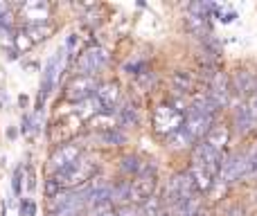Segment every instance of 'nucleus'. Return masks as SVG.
Returning a JSON list of instances; mask_svg holds the SVG:
<instances>
[{"mask_svg": "<svg viewBox=\"0 0 257 216\" xmlns=\"http://www.w3.org/2000/svg\"><path fill=\"white\" fill-rule=\"evenodd\" d=\"M95 173H97V160L81 153L72 164H68L66 169H61L59 173H54L50 178L54 180V185L59 189H79V187L88 185L93 180Z\"/></svg>", "mask_w": 257, "mask_h": 216, "instance_id": "1", "label": "nucleus"}, {"mask_svg": "<svg viewBox=\"0 0 257 216\" xmlns=\"http://www.w3.org/2000/svg\"><path fill=\"white\" fill-rule=\"evenodd\" d=\"M66 50L59 48L57 52L52 54V57L48 59V63H45V70H43V77H41V90H39V99H36V115L43 110V104H45V97H48L50 93L54 90V86H57L59 77H61L63 72V66H66Z\"/></svg>", "mask_w": 257, "mask_h": 216, "instance_id": "2", "label": "nucleus"}, {"mask_svg": "<svg viewBox=\"0 0 257 216\" xmlns=\"http://www.w3.org/2000/svg\"><path fill=\"white\" fill-rule=\"evenodd\" d=\"M223 160H226V155H223L221 151L212 149V146H210L205 140L196 142L194 149H192V164H194V167L205 169V171H208L214 180H217L219 171H221Z\"/></svg>", "mask_w": 257, "mask_h": 216, "instance_id": "3", "label": "nucleus"}, {"mask_svg": "<svg viewBox=\"0 0 257 216\" xmlns=\"http://www.w3.org/2000/svg\"><path fill=\"white\" fill-rule=\"evenodd\" d=\"M158 185V173L151 162H145L142 171L131 180V203H145L154 196V189Z\"/></svg>", "mask_w": 257, "mask_h": 216, "instance_id": "4", "label": "nucleus"}, {"mask_svg": "<svg viewBox=\"0 0 257 216\" xmlns=\"http://www.w3.org/2000/svg\"><path fill=\"white\" fill-rule=\"evenodd\" d=\"M151 122H154V131L158 133V135L169 137V135H174V133L183 126L185 115H181L176 108L169 106V104H160V106H156Z\"/></svg>", "mask_w": 257, "mask_h": 216, "instance_id": "5", "label": "nucleus"}, {"mask_svg": "<svg viewBox=\"0 0 257 216\" xmlns=\"http://www.w3.org/2000/svg\"><path fill=\"white\" fill-rule=\"evenodd\" d=\"M214 117L217 115H210V113H203V110H196V108H187L185 113V122H183V128L190 133V137L194 142H201L208 131L214 126Z\"/></svg>", "mask_w": 257, "mask_h": 216, "instance_id": "6", "label": "nucleus"}, {"mask_svg": "<svg viewBox=\"0 0 257 216\" xmlns=\"http://www.w3.org/2000/svg\"><path fill=\"white\" fill-rule=\"evenodd\" d=\"M108 63V54L104 48H88L86 52L79 54V59L75 61V70L77 75H88L95 77L104 66Z\"/></svg>", "mask_w": 257, "mask_h": 216, "instance_id": "7", "label": "nucleus"}, {"mask_svg": "<svg viewBox=\"0 0 257 216\" xmlns=\"http://www.w3.org/2000/svg\"><path fill=\"white\" fill-rule=\"evenodd\" d=\"M97 79L95 77H88V75H75L70 79V84L66 86V99L70 102H84V99L93 97L95 90H97Z\"/></svg>", "mask_w": 257, "mask_h": 216, "instance_id": "8", "label": "nucleus"}, {"mask_svg": "<svg viewBox=\"0 0 257 216\" xmlns=\"http://www.w3.org/2000/svg\"><path fill=\"white\" fill-rule=\"evenodd\" d=\"M79 155H81V146L77 144L75 140L68 142V144H61L52 155H50V162H48L50 176H54V173H59L61 169H66L68 164H72Z\"/></svg>", "mask_w": 257, "mask_h": 216, "instance_id": "9", "label": "nucleus"}, {"mask_svg": "<svg viewBox=\"0 0 257 216\" xmlns=\"http://www.w3.org/2000/svg\"><path fill=\"white\" fill-rule=\"evenodd\" d=\"M18 18H21L25 25H43V23H50V5L41 3V0L23 3L21 12H18Z\"/></svg>", "mask_w": 257, "mask_h": 216, "instance_id": "10", "label": "nucleus"}, {"mask_svg": "<svg viewBox=\"0 0 257 216\" xmlns=\"http://www.w3.org/2000/svg\"><path fill=\"white\" fill-rule=\"evenodd\" d=\"M244 169H246V153H232L230 158L223 160L221 171H219V182L223 185H232L235 180L244 178Z\"/></svg>", "mask_w": 257, "mask_h": 216, "instance_id": "11", "label": "nucleus"}, {"mask_svg": "<svg viewBox=\"0 0 257 216\" xmlns=\"http://www.w3.org/2000/svg\"><path fill=\"white\" fill-rule=\"evenodd\" d=\"M205 95L212 99L217 108H223L228 104V97H230V77L219 70L217 75L208 81V93Z\"/></svg>", "mask_w": 257, "mask_h": 216, "instance_id": "12", "label": "nucleus"}, {"mask_svg": "<svg viewBox=\"0 0 257 216\" xmlns=\"http://www.w3.org/2000/svg\"><path fill=\"white\" fill-rule=\"evenodd\" d=\"M95 97H97V102L102 104L104 113H113L117 99H120V84H117V81H104V84L97 86Z\"/></svg>", "mask_w": 257, "mask_h": 216, "instance_id": "13", "label": "nucleus"}, {"mask_svg": "<svg viewBox=\"0 0 257 216\" xmlns=\"http://www.w3.org/2000/svg\"><path fill=\"white\" fill-rule=\"evenodd\" d=\"M230 88L239 93V97H246V95H255L257 90V77L248 70H237V75L230 79Z\"/></svg>", "mask_w": 257, "mask_h": 216, "instance_id": "14", "label": "nucleus"}, {"mask_svg": "<svg viewBox=\"0 0 257 216\" xmlns=\"http://www.w3.org/2000/svg\"><path fill=\"white\" fill-rule=\"evenodd\" d=\"M232 124H235L239 135H248V133L253 131L255 122H253V115H250V110H248V104H244V102L237 104V108L232 110Z\"/></svg>", "mask_w": 257, "mask_h": 216, "instance_id": "15", "label": "nucleus"}, {"mask_svg": "<svg viewBox=\"0 0 257 216\" xmlns=\"http://www.w3.org/2000/svg\"><path fill=\"white\" fill-rule=\"evenodd\" d=\"M203 140L208 142L212 149H217V151H221V153H223V149H226L228 140H230V128H228L226 124H214V126L208 131V135L203 137Z\"/></svg>", "mask_w": 257, "mask_h": 216, "instance_id": "16", "label": "nucleus"}, {"mask_svg": "<svg viewBox=\"0 0 257 216\" xmlns=\"http://www.w3.org/2000/svg\"><path fill=\"white\" fill-rule=\"evenodd\" d=\"M172 84H174V90L178 95H190V93H196V79L192 72H185V70H178L172 75Z\"/></svg>", "mask_w": 257, "mask_h": 216, "instance_id": "17", "label": "nucleus"}, {"mask_svg": "<svg viewBox=\"0 0 257 216\" xmlns=\"http://www.w3.org/2000/svg\"><path fill=\"white\" fill-rule=\"evenodd\" d=\"M115 119H117V126H136L138 124V108L131 99H124L120 106L115 108Z\"/></svg>", "mask_w": 257, "mask_h": 216, "instance_id": "18", "label": "nucleus"}, {"mask_svg": "<svg viewBox=\"0 0 257 216\" xmlns=\"http://www.w3.org/2000/svg\"><path fill=\"white\" fill-rule=\"evenodd\" d=\"M23 32L27 34V39H30L32 43H41V41H45V39L52 36L54 25L52 23H43V25H27Z\"/></svg>", "mask_w": 257, "mask_h": 216, "instance_id": "19", "label": "nucleus"}, {"mask_svg": "<svg viewBox=\"0 0 257 216\" xmlns=\"http://www.w3.org/2000/svg\"><path fill=\"white\" fill-rule=\"evenodd\" d=\"M138 216H167V209H165L163 200L158 196H151L142 203V207L138 209Z\"/></svg>", "mask_w": 257, "mask_h": 216, "instance_id": "20", "label": "nucleus"}, {"mask_svg": "<svg viewBox=\"0 0 257 216\" xmlns=\"http://www.w3.org/2000/svg\"><path fill=\"white\" fill-rule=\"evenodd\" d=\"M111 203L131 205V180H122V182H117V185H113Z\"/></svg>", "mask_w": 257, "mask_h": 216, "instance_id": "21", "label": "nucleus"}, {"mask_svg": "<svg viewBox=\"0 0 257 216\" xmlns=\"http://www.w3.org/2000/svg\"><path fill=\"white\" fill-rule=\"evenodd\" d=\"M142 167H145V162H142L138 155L131 153V155H124V158H122V173H124V176L136 178L138 173L142 171Z\"/></svg>", "mask_w": 257, "mask_h": 216, "instance_id": "22", "label": "nucleus"}, {"mask_svg": "<svg viewBox=\"0 0 257 216\" xmlns=\"http://www.w3.org/2000/svg\"><path fill=\"white\" fill-rule=\"evenodd\" d=\"M167 140H169V144H172L174 149H183V146H190V144H194V140H192V137H190V133H187L183 126L178 128V131L174 133V135H169Z\"/></svg>", "mask_w": 257, "mask_h": 216, "instance_id": "23", "label": "nucleus"}, {"mask_svg": "<svg viewBox=\"0 0 257 216\" xmlns=\"http://www.w3.org/2000/svg\"><path fill=\"white\" fill-rule=\"evenodd\" d=\"M257 178V144L253 146L250 153H246V169H244V180H255Z\"/></svg>", "mask_w": 257, "mask_h": 216, "instance_id": "24", "label": "nucleus"}, {"mask_svg": "<svg viewBox=\"0 0 257 216\" xmlns=\"http://www.w3.org/2000/svg\"><path fill=\"white\" fill-rule=\"evenodd\" d=\"M25 169L27 167L18 164L16 171H14V176H12V189H14V194H16V196H21V191H23V178H25Z\"/></svg>", "mask_w": 257, "mask_h": 216, "instance_id": "25", "label": "nucleus"}, {"mask_svg": "<svg viewBox=\"0 0 257 216\" xmlns=\"http://www.w3.org/2000/svg\"><path fill=\"white\" fill-rule=\"evenodd\" d=\"M32 45H34V43H32V41L30 39H27V34H25V32H18V34H16V52H25V50L27 48H32Z\"/></svg>", "mask_w": 257, "mask_h": 216, "instance_id": "26", "label": "nucleus"}, {"mask_svg": "<svg viewBox=\"0 0 257 216\" xmlns=\"http://www.w3.org/2000/svg\"><path fill=\"white\" fill-rule=\"evenodd\" d=\"M21 216H36V203L32 198H23V203H21Z\"/></svg>", "mask_w": 257, "mask_h": 216, "instance_id": "27", "label": "nucleus"}, {"mask_svg": "<svg viewBox=\"0 0 257 216\" xmlns=\"http://www.w3.org/2000/svg\"><path fill=\"white\" fill-rule=\"evenodd\" d=\"M25 173H27V189L34 191V189H36V176H34V169L27 167V169H25Z\"/></svg>", "mask_w": 257, "mask_h": 216, "instance_id": "28", "label": "nucleus"}, {"mask_svg": "<svg viewBox=\"0 0 257 216\" xmlns=\"http://www.w3.org/2000/svg\"><path fill=\"white\" fill-rule=\"evenodd\" d=\"M30 131H32V117H30V115H23V119H21V133H23V135H27Z\"/></svg>", "mask_w": 257, "mask_h": 216, "instance_id": "29", "label": "nucleus"}, {"mask_svg": "<svg viewBox=\"0 0 257 216\" xmlns=\"http://www.w3.org/2000/svg\"><path fill=\"white\" fill-rule=\"evenodd\" d=\"M117 216H138V209L133 207V205H122V207L117 209Z\"/></svg>", "mask_w": 257, "mask_h": 216, "instance_id": "30", "label": "nucleus"}, {"mask_svg": "<svg viewBox=\"0 0 257 216\" xmlns=\"http://www.w3.org/2000/svg\"><path fill=\"white\" fill-rule=\"evenodd\" d=\"M0 216H7V207L3 205V212H0Z\"/></svg>", "mask_w": 257, "mask_h": 216, "instance_id": "31", "label": "nucleus"}, {"mask_svg": "<svg viewBox=\"0 0 257 216\" xmlns=\"http://www.w3.org/2000/svg\"><path fill=\"white\" fill-rule=\"evenodd\" d=\"M253 99H255V102H257V90H255V95H253Z\"/></svg>", "mask_w": 257, "mask_h": 216, "instance_id": "32", "label": "nucleus"}]
</instances>
